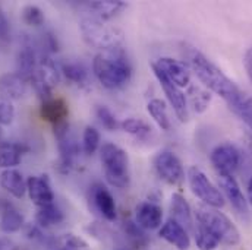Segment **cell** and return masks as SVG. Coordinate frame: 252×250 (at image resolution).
<instances>
[{
    "label": "cell",
    "instance_id": "obj_1",
    "mask_svg": "<svg viewBox=\"0 0 252 250\" xmlns=\"http://www.w3.org/2000/svg\"><path fill=\"white\" fill-rule=\"evenodd\" d=\"M187 57L192 72L196 75L199 82L211 92L220 95L229 107L235 106L247 94L201 52L190 47Z\"/></svg>",
    "mask_w": 252,
    "mask_h": 250
},
{
    "label": "cell",
    "instance_id": "obj_2",
    "mask_svg": "<svg viewBox=\"0 0 252 250\" xmlns=\"http://www.w3.org/2000/svg\"><path fill=\"white\" fill-rule=\"evenodd\" d=\"M93 73L107 89H119L129 83L132 66L122 47L110 49L95 55L93 60Z\"/></svg>",
    "mask_w": 252,
    "mask_h": 250
},
{
    "label": "cell",
    "instance_id": "obj_3",
    "mask_svg": "<svg viewBox=\"0 0 252 250\" xmlns=\"http://www.w3.org/2000/svg\"><path fill=\"white\" fill-rule=\"evenodd\" d=\"M79 28H81V34H82L84 41L90 47H94L100 52L122 47L124 34L118 28L107 25L98 16L82 18Z\"/></svg>",
    "mask_w": 252,
    "mask_h": 250
},
{
    "label": "cell",
    "instance_id": "obj_4",
    "mask_svg": "<svg viewBox=\"0 0 252 250\" xmlns=\"http://www.w3.org/2000/svg\"><path fill=\"white\" fill-rule=\"evenodd\" d=\"M198 227H202L213 234L220 243L235 246L241 242V234L236 225L220 211L210 206H201L196 209Z\"/></svg>",
    "mask_w": 252,
    "mask_h": 250
},
{
    "label": "cell",
    "instance_id": "obj_5",
    "mask_svg": "<svg viewBox=\"0 0 252 250\" xmlns=\"http://www.w3.org/2000/svg\"><path fill=\"white\" fill-rule=\"evenodd\" d=\"M100 158L104 170V177L113 188L126 189L130 183L129 158L126 151L115 143H104L100 149Z\"/></svg>",
    "mask_w": 252,
    "mask_h": 250
},
{
    "label": "cell",
    "instance_id": "obj_6",
    "mask_svg": "<svg viewBox=\"0 0 252 250\" xmlns=\"http://www.w3.org/2000/svg\"><path fill=\"white\" fill-rule=\"evenodd\" d=\"M188 182L192 193L198 199H201L207 206L216 209L224 206L223 194L210 182V179L204 174L202 170H199L198 167H190L188 170Z\"/></svg>",
    "mask_w": 252,
    "mask_h": 250
},
{
    "label": "cell",
    "instance_id": "obj_7",
    "mask_svg": "<svg viewBox=\"0 0 252 250\" xmlns=\"http://www.w3.org/2000/svg\"><path fill=\"white\" fill-rule=\"evenodd\" d=\"M53 133L58 142V149H59V170L63 173H67L73 166L75 160L79 154V145L73 135L70 133V126L66 122L53 126Z\"/></svg>",
    "mask_w": 252,
    "mask_h": 250
},
{
    "label": "cell",
    "instance_id": "obj_8",
    "mask_svg": "<svg viewBox=\"0 0 252 250\" xmlns=\"http://www.w3.org/2000/svg\"><path fill=\"white\" fill-rule=\"evenodd\" d=\"M154 168L158 177L172 186H179L184 182V167L181 160L170 151H161L154 158Z\"/></svg>",
    "mask_w": 252,
    "mask_h": 250
},
{
    "label": "cell",
    "instance_id": "obj_9",
    "mask_svg": "<svg viewBox=\"0 0 252 250\" xmlns=\"http://www.w3.org/2000/svg\"><path fill=\"white\" fill-rule=\"evenodd\" d=\"M210 161L220 177L233 176V173L239 167L241 154L232 143H221L213 149Z\"/></svg>",
    "mask_w": 252,
    "mask_h": 250
},
{
    "label": "cell",
    "instance_id": "obj_10",
    "mask_svg": "<svg viewBox=\"0 0 252 250\" xmlns=\"http://www.w3.org/2000/svg\"><path fill=\"white\" fill-rule=\"evenodd\" d=\"M151 69L160 83V86L163 88L164 91V95L167 98V101L170 103L176 117L181 120V122H188L189 113H188V101H187V95L184 94L182 88H179L178 85H175L173 82H170L157 67H154L151 64Z\"/></svg>",
    "mask_w": 252,
    "mask_h": 250
},
{
    "label": "cell",
    "instance_id": "obj_11",
    "mask_svg": "<svg viewBox=\"0 0 252 250\" xmlns=\"http://www.w3.org/2000/svg\"><path fill=\"white\" fill-rule=\"evenodd\" d=\"M151 64L157 67L170 82H173L179 88H185L190 83V70L188 66L181 60H175L172 57H161Z\"/></svg>",
    "mask_w": 252,
    "mask_h": 250
},
{
    "label": "cell",
    "instance_id": "obj_12",
    "mask_svg": "<svg viewBox=\"0 0 252 250\" xmlns=\"http://www.w3.org/2000/svg\"><path fill=\"white\" fill-rule=\"evenodd\" d=\"M27 193L37 208L55 203V193L50 186V180L46 174L30 176L27 180Z\"/></svg>",
    "mask_w": 252,
    "mask_h": 250
},
{
    "label": "cell",
    "instance_id": "obj_13",
    "mask_svg": "<svg viewBox=\"0 0 252 250\" xmlns=\"http://www.w3.org/2000/svg\"><path fill=\"white\" fill-rule=\"evenodd\" d=\"M135 221L136 225L142 230H156L161 227L163 209L160 205L145 200L136 205L135 208Z\"/></svg>",
    "mask_w": 252,
    "mask_h": 250
},
{
    "label": "cell",
    "instance_id": "obj_14",
    "mask_svg": "<svg viewBox=\"0 0 252 250\" xmlns=\"http://www.w3.org/2000/svg\"><path fill=\"white\" fill-rule=\"evenodd\" d=\"M91 199L94 202V206L97 208V211L101 214L103 218H106L107 221H115L118 217V211H116V202L113 194L110 193V190L106 188L101 183H95L91 188Z\"/></svg>",
    "mask_w": 252,
    "mask_h": 250
},
{
    "label": "cell",
    "instance_id": "obj_15",
    "mask_svg": "<svg viewBox=\"0 0 252 250\" xmlns=\"http://www.w3.org/2000/svg\"><path fill=\"white\" fill-rule=\"evenodd\" d=\"M28 81L19 73H4L0 76V97L4 100H19L27 92Z\"/></svg>",
    "mask_w": 252,
    "mask_h": 250
},
{
    "label": "cell",
    "instance_id": "obj_16",
    "mask_svg": "<svg viewBox=\"0 0 252 250\" xmlns=\"http://www.w3.org/2000/svg\"><path fill=\"white\" fill-rule=\"evenodd\" d=\"M158 236L167 243L173 245L178 250H188L190 248V239L188 231L175 220H169L158 230Z\"/></svg>",
    "mask_w": 252,
    "mask_h": 250
},
{
    "label": "cell",
    "instance_id": "obj_17",
    "mask_svg": "<svg viewBox=\"0 0 252 250\" xmlns=\"http://www.w3.org/2000/svg\"><path fill=\"white\" fill-rule=\"evenodd\" d=\"M220 188L223 189L224 196L227 197V200L230 202V205L239 215H244V217L248 215V200L245 199L242 190L233 176L220 177Z\"/></svg>",
    "mask_w": 252,
    "mask_h": 250
},
{
    "label": "cell",
    "instance_id": "obj_18",
    "mask_svg": "<svg viewBox=\"0 0 252 250\" xmlns=\"http://www.w3.org/2000/svg\"><path fill=\"white\" fill-rule=\"evenodd\" d=\"M40 116L43 120L52 123V125H59L66 122L67 116H69V107L67 103L63 98H55L52 97L50 100L41 103L40 107Z\"/></svg>",
    "mask_w": 252,
    "mask_h": 250
},
{
    "label": "cell",
    "instance_id": "obj_19",
    "mask_svg": "<svg viewBox=\"0 0 252 250\" xmlns=\"http://www.w3.org/2000/svg\"><path fill=\"white\" fill-rule=\"evenodd\" d=\"M0 188L6 190L16 199H21L27 193V180L22 173L15 168H7L0 173Z\"/></svg>",
    "mask_w": 252,
    "mask_h": 250
},
{
    "label": "cell",
    "instance_id": "obj_20",
    "mask_svg": "<svg viewBox=\"0 0 252 250\" xmlns=\"http://www.w3.org/2000/svg\"><path fill=\"white\" fill-rule=\"evenodd\" d=\"M28 151L27 146L16 142H3L0 143V168H15L21 164L22 155Z\"/></svg>",
    "mask_w": 252,
    "mask_h": 250
},
{
    "label": "cell",
    "instance_id": "obj_21",
    "mask_svg": "<svg viewBox=\"0 0 252 250\" xmlns=\"http://www.w3.org/2000/svg\"><path fill=\"white\" fill-rule=\"evenodd\" d=\"M170 211H172V220L179 222L187 231L192 230L193 221H192V211L189 206L188 200L181 194V193H173L172 194V203H170Z\"/></svg>",
    "mask_w": 252,
    "mask_h": 250
},
{
    "label": "cell",
    "instance_id": "obj_22",
    "mask_svg": "<svg viewBox=\"0 0 252 250\" xmlns=\"http://www.w3.org/2000/svg\"><path fill=\"white\" fill-rule=\"evenodd\" d=\"M61 75L64 76L67 82L72 85H76L79 88H85L90 83V72L84 63L67 62L62 63L61 66Z\"/></svg>",
    "mask_w": 252,
    "mask_h": 250
},
{
    "label": "cell",
    "instance_id": "obj_23",
    "mask_svg": "<svg viewBox=\"0 0 252 250\" xmlns=\"http://www.w3.org/2000/svg\"><path fill=\"white\" fill-rule=\"evenodd\" d=\"M38 56L35 50L31 46H25L19 50L16 57V73H19L22 78H25L28 82L31 76L34 75L37 64H38Z\"/></svg>",
    "mask_w": 252,
    "mask_h": 250
},
{
    "label": "cell",
    "instance_id": "obj_24",
    "mask_svg": "<svg viewBox=\"0 0 252 250\" xmlns=\"http://www.w3.org/2000/svg\"><path fill=\"white\" fill-rule=\"evenodd\" d=\"M24 227V217L22 214L9 202L3 203L1 215H0V230L3 233H16Z\"/></svg>",
    "mask_w": 252,
    "mask_h": 250
},
{
    "label": "cell",
    "instance_id": "obj_25",
    "mask_svg": "<svg viewBox=\"0 0 252 250\" xmlns=\"http://www.w3.org/2000/svg\"><path fill=\"white\" fill-rule=\"evenodd\" d=\"M85 4L88 9L97 12L98 18L103 21L115 18L126 7L125 1H121V0H116V1H113V0H95V1H87Z\"/></svg>",
    "mask_w": 252,
    "mask_h": 250
},
{
    "label": "cell",
    "instance_id": "obj_26",
    "mask_svg": "<svg viewBox=\"0 0 252 250\" xmlns=\"http://www.w3.org/2000/svg\"><path fill=\"white\" fill-rule=\"evenodd\" d=\"M35 221L43 228L55 227V225H59L64 221V214L56 203L40 206L37 209V214H35Z\"/></svg>",
    "mask_w": 252,
    "mask_h": 250
},
{
    "label": "cell",
    "instance_id": "obj_27",
    "mask_svg": "<svg viewBox=\"0 0 252 250\" xmlns=\"http://www.w3.org/2000/svg\"><path fill=\"white\" fill-rule=\"evenodd\" d=\"M147 111L161 130H169L170 129V119H169V114H167V107H166V103L163 100L153 98L147 104Z\"/></svg>",
    "mask_w": 252,
    "mask_h": 250
},
{
    "label": "cell",
    "instance_id": "obj_28",
    "mask_svg": "<svg viewBox=\"0 0 252 250\" xmlns=\"http://www.w3.org/2000/svg\"><path fill=\"white\" fill-rule=\"evenodd\" d=\"M121 129L126 133L135 136L136 139H141V140L147 139L151 135V130H153L151 126L148 125L145 120L135 119V117H129V119H125L124 122H121Z\"/></svg>",
    "mask_w": 252,
    "mask_h": 250
},
{
    "label": "cell",
    "instance_id": "obj_29",
    "mask_svg": "<svg viewBox=\"0 0 252 250\" xmlns=\"http://www.w3.org/2000/svg\"><path fill=\"white\" fill-rule=\"evenodd\" d=\"M230 110L252 130V95L245 94L235 106L230 107Z\"/></svg>",
    "mask_w": 252,
    "mask_h": 250
},
{
    "label": "cell",
    "instance_id": "obj_30",
    "mask_svg": "<svg viewBox=\"0 0 252 250\" xmlns=\"http://www.w3.org/2000/svg\"><path fill=\"white\" fill-rule=\"evenodd\" d=\"M100 146V133L95 127L87 126L82 133V151L87 155H93Z\"/></svg>",
    "mask_w": 252,
    "mask_h": 250
},
{
    "label": "cell",
    "instance_id": "obj_31",
    "mask_svg": "<svg viewBox=\"0 0 252 250\" xmlns=\"http://www.w3.org/2000/svg\"><path fill=\"white\" fill-rule=\"evenodd\" d=\"M22 21L30 27H41L46 21L43 10L35 4H28L22 9Z\"/></svg>",
    "mask_w": 252,
    "mask_h": 250
},
{
    "label": "cell",
    "instance_id": "obj_32",
    "mask_svg": "<svg viewBox=\"0 0 252 250\" xmlns=\"http://www.w3.org/2000/svg\"><path fill=\"white\" fill-rule=\"evenodd\" d=\"M189 95H190V101H192V106H193V109H195V111H198V113H202L207 107H208V104H210V100H211V95H210V92H207V91H204V89H201V88H190V91H189Z\"/></svg>",
    "mask_w": 252,
    "mask_h": 250
},
{
    "label": "cell",
    "instance_id": "obj_33",
    "mask_svg": "<svg viewBox=\"0 0 252 250\" xmlns=\"http://www.w3.org/2000/svg\"><path fill=\"white\" fill-rule=\"evenodd\" d=\"M195 243L199 250H216L217 246L220 245V242L213 234H210L207 230H204L202 227H198V230H196Z\"/></svg>",
    "mask_w": 252,
    "mask_h": 250
},
{
    "label": "cell",
    "instance_id": "obj_34",
    "mask_svg": "<svg viewBox=\"0 0 252 250\" xmlns=\"http://www.w3.org/2000/svg\"><path fill=\"white\" fill-rule=\"evenodd\" d=\"M95 113H97V117H98L100 123L104 126L107 130H116V129L121 127V123L118 122L116 116L113 114V111L109 107L98 106L97 110H95Z\"/></svg>",
    "mask_w": 252,
    "mask_h": 250
},
{
    "label": "cell",
    "instance_id": "obj_35",
    "mask_svg": "<svg viewBox=\"0 0 252 250\" xmlns=\"http://www.w3.org/2000/svg\"><path fill=\"white\" fill-rule=\"evenodd\" d=\"M63 250H90V245L75 234H64L61 240Z\"/></svg>",
    "mask_w": 252,
    "mask_h": 250
},
{
    "label": "cell",
    "instance_id": "obj_36",
    "mask_svg": "<svg viewBox=\"0 0 252 250\" xmlns=\"http://www.w3.org/2000/svg\"><path fill=\"white\" fill-rule=\"evenodd\" d=\"M15 119V107L9 100L0 97V126L10 125Z\"/></svg>",
    "mask_w": 252,
    "mask_h": 250
},
{
    "label": "cell",
    "instance_id": "obj_37",
    "mask_svg": "<svg viewBox=\"0 0 252 250\" xmlns=\"http://www.w3.org/2000/svg\"><path fill=\"white\" fill-rule=\"evenodd\" d=\"M9 35V22L3 13V9L0 6V40H6Z\"/></svg>",
    "mask_w": 252,
    "mask_h": 250
},
{
    "label": "cell",
    "instance_id": "obj_38",
    "mask_svg": "<svg viewBox=\"0 0 252 250\" xmlns=\"http://www.w3.org/2000/svg\"><path fill=\"white\" fill-rule=\"evenodd\" d=\"M244 66H245V70H247V75H248V79L252 83V47L248 49V52L245 53V57H244Z\"/></svg>",
    "mask_w": 252,
    "mask_h": 250
},
{
    "label": "cell",
    "instance_id": "obj_39",
    "mask_svg": "<svg viewBox=\"0 0 252 250\" xmlns=\"http://www.w3.org/2000/svg\"><path fill=\"white\" fill-rule=\"evenodd\" d=\"M248 199H250V202H251L252 205V177L248 182Z\"/></svg>",
    "mask_w": 252,
    "mask_h": 250
},
{
    "label": "cell",
    "instance_id": "obj_40",
    "mask_svg": "<svg viewBox=\"0 0 252 250\" xmlns=\"http://www.w3.org/2000/svg\"><path fill=\"white\" fill-rule=\"evenodd\" d=\"M1 248H3V245H1V242H0V250H1Z\"/></svg>",
    "mask_w": 252,
    "mask_h": 250
},
{
    "label": "cell",
    "instance_id": "obj_41",
    "mask_svg": "<svg viewBox=\"0 0 252 250\" xmlns=\"http://www.w3.org/2000/svg\"><path fill=\"white\" fill-rule=\"evenodd\" d=\"M62 250H63V249H62Z\"/></svg>",
    "mask_w": 252,
    "mask_h": 250
}]
</instances>
